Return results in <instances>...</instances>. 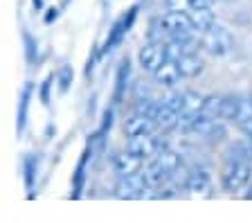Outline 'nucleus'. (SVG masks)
Here are the masks:
<instances>
[{"instance_id": "obj_15", "label": "nucleus", "mask_w": 252, "mask_h": 223, "mask_svg": "<svg viewBox=\"0 0 252 223\" xmlns=\"http://www.w3.org/2000/svg\"><path fill=\"white\" fill-rule=\"evenodd\" d=\"M187 14H189V21H191V30L198 34L214 25V14H212V9H189Z\"/></svg>"}, {"instance_id": "obj_22", "label": "nucleus", "mask_w": 252, "mask_h": 223, "mask_svg": "<svg viewBox=\"0 0 252 223\" xmlns=\"http://www.w3.org/2000/svg\"><path fill=\"white\" fill-rule=\"evenodd\" d=\"M23 45H25V61L30 65H34L38 61V43L27 30H23Z\"/></svg>"}, {"instance_id": "obj_20", "label": "nucleus", "mask_w": 252, "mask_h": 223, "mask_svg": "<svg viewBox=\"0 0 252 223\" xmlns=\"http://www.w3.org/2000/svg\"><path fill=\"white\" fill-rule=\"evenodd\" d=\"M124 181H126V185L133 190V194H135V196H144V191L151 190V185H149L147 176H144V171H142V169L135 171V174H131V176H126Z\"/></svg>"}, {"instance_id": "obj_10", "label": "nucleus", "mask_w": 252, "mask_h": 223, "mask_svg": "<svg viewBox=\"0 0 252 223\" xmlns=\"http://www.w3.org/2000/svg\"><path fill=\"white\" fill-rule=\"evenodd\" d=\"M153 77H156V81L160 86H164V88H173V86L180 81V68H178V61H171V59H164L162 65L153 72Z\"/></svg>"}, {"instance_id": "obj_17", "label": "nucleus", "mask_w": 252, "mask_h": 223, "mask_svg": "<svg viewBox=\"0 0 252 223\" xmlns=\"http://www.w3.org/2000/svg\"><path fill=\"white\" fill-rule=\"evenodd\" d=\"M243 99L236 95H227L220 101V120H230V122H236V117L241 113Z\"/></svg>"}, {"instance_id": "obj_26", "label": "nucleus", "mask_w": 252, "mask_h": 223, "mask_svg": "<svg viewBox=\"0 0 252 223\" xmlns=\"http://www.w3.org/2000/svg\"><path fill=\"white\" fill-rule=\"evenodd\" d=\"M225 135H227V131H225V127H223V124H219L216 122L214 127H212V131L207 133V135H205V138L210 140V142H223V140H225Z\"/></svg>"}, {"instance_id": "obj_18", "label": "nucleus", "mask_w": 252, "mask_h": 223, "mask_svg": "<svg viewBox=\"0 0 252 223\" xmlns=\"http://www.w3.org/2000/svg\"><path fill=\"white\" fill-rule=\"evenodd\" d=\"M200 106H203V95L196 91H185L180 93V113H189V115H198Z\"/></svg>"}, {"instance_id": "obj_13", "label": "nucleus", "mask_w": 252, "mask_h": 223, "mask_svg": "<svg viewBox=\"0 0 252 223\" xmlns=\"http://www.w3.org/2000/svg\"><path fill=\"white\" fill-rule=\"evenodd\" d=\"M178 68H180V74H183V77L194 79V77H198V74L203 72L205 64H203V59H200L196 52H187V54H183V57L178 59Z\"/></svg>"}, {"instance_id": "obj_24", "label": "nucleus", "mask_w": 252, "mask_h": 223, "mask_svg": "<svg viewBox=\"0 0 252 223\" xmlns=\"http://www.w3.org/2000/svg\"><path fill=\"white\" fill-rule=\"evenodd\" d=\"M158 106H160V104H156V101H151V99H140L135 113L147 115V117H151V120H153V117H156V113H158Z\"/></svg>"}, {"instance_id": "obj_29", "label": "nucleus", "mask_w": 252, "mask_h": 223, "mask_svg": "<svg viewBox=\"0 0 252 223\" xmlns=\"http://www.w3.org/2000/svg\"><path fill=\"white\" fill-rule=\"evenodd\" d=\"M99 59V50H94L93 52V57H88V64H86V77H90L93 74V70H94V61Z\"/></svg>"}, {"instance_id": "obj_2", "label": "nucleus", "mask_w": 252, "mask_h": 223, "mask_svg": "<svg viewBox=\"0 0 252 223\" xmlns=\"http://www.w3.org/2000/svg\"><path fill=\"white\" fill-rule=\"evenodd\" d=\"M252 178L250 160H234L225 158V167L220 174V185L225 191H241Z\"/></svg>"}, {"instance_id": "obj_11", "label": "nucleus", "mask_w": 252, "mask_h": 223, "mask_svg": "<svg viewBox=\"0 0 252 223\" xmlns=\"http://www.w3.org/2000/svg\"><path fill=\"white\" fill-rule=\"evenodd\" d=\"M210 183H212L210 169H205V167H194V169L187 174V178H185V190L200 194V191L210 190Z\"/></svg>"}, {"instance_id": "obj_25", "label": "nucleus", "mask_w": 252, "mask_h": 223, "mask_svg": "<svg viewBox=\"0 0 252 223\" xmlns=\"http://www.w3.org/2000/svg\"><path fill=\"white\" fill-rule=\"evenodd\" d=\"M52 81H54V74H47L45 79L41 84V91H38V97H41V104L47 106L50 104V88H52Z\"/></svg>"}, {"instance_id": "obj_12", "label": "nucleus", "mask_w": 252, "mask_h": 223, "mask_svg": "<svg viewBox=\"0 0 252 223\" xmlns=\"http://www.w3.org/2000/svg\"><path fill=\"white\" fill-rule=\"evenodd\" d=\"M113 167L120 174V178H126V176L135 174V171L142 169V160H137L133 154L128 151H120V154L113 156Z\"/></svg>"}, {"instance_id": "obj_3", "label": "nucleus", "mask_w": 252, "mask_h": 223, "mask_svg": "<svg viewBox=\"0 0 252 223\" xmlns=\"http://www.w3.org/2000/svg\"><path fill=\"white\" fill-rule=\"evenodd\" d=\"M164 59H167L164 41H149V43H144L140 48V52H137V64H140V68L151 74L162 65Z\"/></svg>"}, {"instance_id": "obj_30", "label": "nucleus", "mask_w": 252, "mask_h": 223, "mask_svg": "<svg viewBox=\"0 0 252 223\" xmlns=\"http://www.w3.org/2000/svg\"><path fill=\"white\" fill-rule=\"evenodd\" d=\"M57 18H59V9H57V7H52V9H47V14H45V18H43V21H45V25H52Z\"/></svg>"}, {"instance_id": "obj_9", "label": "nucleus", "mask_w": 252, "mask_h": 223, "mask_svg": "<svg viewBox=\"0 0 252 223\" xmlns=\"http://www.w3.org/2000/svg\"><path fill=\"white\" fill-rule=\"evenodd\" d=\"M93 156V147H86L81 158L77 162V169H74V176H72V198H79L84 194V187H86V178H88V160Z\"/></svg>"}, {"instance_id": "obj_31", "label": "nucleus", "mask_w": 252, "mask_h": 223, "mask_svg": "<svg viewBox=\"0 0 252 223\" xmlns=\"http://www.w3.org/2000/svg\"><path fill=\"white\" fill-rule=\"evenodd\" d=\"M32 5H34V9L41 11L43 9V0H32Z\"/></svg>"}, {"instance_id": "obj_5", "label": "nucleus", "mask_w": 252, "mask_h": 223, "mask_svg": "<svg viewBox=\"0 0 252 223\" xmlns=\"http://www.w3.org/2000/svg\"><path fill=\"white\" fill-rule=\"evenodd\" d=\"M162 32L167 36H176V34H185V32H194L191 30V21H189V14L187 11H180V9H171L167 14L158 18Z\"/></svg>"}, {"instance_id": "obj_1", "label": "nucleus", "mask_w": 252, "mask_h": 223, "mask_svg": "<svg viewBox=\"0 0 252 223\" xmlns=\"http://www.w3.org/2000/svg\"><path fill=\"white\" fill-rule=\"evenodd\" d=\"M200 45L212 57H227L234 50V36H232V32L225 25L214 23L205 32H200Z\"/></svg>"}, {"instance_id": "obj_6", "label": "nucleus", "mask_w": 252, "mask_h": 223, "mask_svg": "<svg viewBox=\"0 0 252 223\" xmlns=\"http://www.w3.org/2000/svg\"><path fill=\"white\" fill-rule=\"evenodd\" d=\"M32 95H34V84L25 81V86L21 88V95H18V113H16V133H18V135H25V131H27Z\"/></svg>"}, {"instance_id": "obj_32", "label": "nucleus", "mask_w": 252, "mask_h": 223, "mask_svg": "<svg viewBox=\"0 0 252 223\" xmlns=\"http://www.w3.org/2000/svg\"><path fill=\"white\" fill-rule=\"evenodd\" d=\"M248 144H250V151H252V135H250V142H248Z\"/></svg>"}, {"instance_id": "obj_27", "label": "nucleus", "mask_w": 252, "mask_h": 223, "mask_svg": "<svg viewBox=\"0 0 252 223\" xmlns=\"http://www.w3.org/2000/svg\"><path fill=\"white\" fill-rule=\"evenodd\" d=\"M115 196L117 198H135V194H133V190L128 185H126V181L122 178L120 183H117V190H115Z\"/></svg>"}, {"instance_id": "obj_23", "label": "nucleus", "mask_w": 252, "mask_h": 223, "mask_svg": "<svg viewBox=\"0 0 252 223\" xmlns=\"http://www.w3.org/2000/svg\"><path fill=\"white\" fill-rule=\"evenodd\" d=\"M72 79H74L72 68H70V65H63V68L59 70V77H57L59 93H61V95H65V93L70 91V86H72Z\"/></svg>"}, {"instance_id": "obj_4", "label": "nucleus", "mask_w": 252, "mask_h": 223, "mask_svg": "<svg viewBox=\"0 0 252 223\" xmlns=\"http://www.w3.org/2000/svg\"><path fill=\"white\" fill-rule=\"evenodd\" d=\"M135 18H137V7H131V9H128V14H126V16H122L120 21L113 25V30L108 32V38H106L104 48L99 50V57H101V54H106V52H110V50H115L117 45H120L122 38H124L126 34H128V30L133 27Z\"/></svg>"}, {"instance_id": "obj_21", "label": "nucleus", "mask_w": 252, "mask_h": 223, "mask_svg": "<svg viewBox=\"0 0 252 223\" xmlns=\"http://www.w3.org/2000/svg\"><path fill=\"white\" fill-rule=\"evenodd\" d=\"M220 101H223V97H220V95L203 97L200 113H203V115H207V117H214V120H220Z\"/></svg>"}, {"instance_id": "obj_14", "label": "nucleus", "mask_w": 252, "mask_h": 223, "mask_svg": "<svg viewBox=\"0 0 252 223\" xmlns=\"http://www.w3.org/2000/svg\"><path fill=\"white\" fill-rule=\"evenodd\" d=\"M153 122H156L158 128H162V131H171V128L178 127V111L167 106V104H160L156 117H153Z\"/></svg>"}, {"instance_id": "obj_28", "label": "nucleus", "mask_w": 252, "mask_h": 223, "mask_svg": "<svg viewBox=\"0 0 252 223\" xmlns=\"http://www.w3.org/2000/svg\"><path fill=\"white\" fill-rule=\"evenodd\" d=\"M214 0H187L189 9H212Z\"/></svg>"}, {"instance_id": "obj_7", "label": "nucleus", "mask_w": 252, "mask_h": 223, "mask_svg": "<svg viewBox=\"0 0 252 223\" xmlns=\"http://www.w3.org/2000/svg\"><path fill=\"white\" fill-rule=\"evenodd\" d=\"M126 151L133 154L137 160H142V162H144V160H151L153 156L158 154L156 140H153V135H135V138H128Z\"/></svg>"}, {"instance_id": "obj_8", "label": "nucleus", "mask_w": 252, "mask_h": 223, "mask_svg": "<svg viewBox=\"0 0 252 223\" xmlns=\"http://www.w3.org/2000/svg\"><path fill=\"white\" fill-rule=\"evenodd\" d=\"M156 128L158 127L151 117L140 115V113H133V115L124 122V133L128 138H135V135H153Z\"/></svg>"}, {"instance_id": "obj_16", "label": "nucleus", "mask_w": 252, "mask_h": 223, "mask_svg": "<svg viewBox=\"0 0 252 223\" xmlns=\"http://www.w3.org/2000/svg\"><path fill=\"white\" fill-rule=\"evenodd\" d=\"M128 77H131V64H128V59H124L120 64L117 79H115V95H113V101H115V104H120V101L124 99L126 86H128Z\"/></svg>"}, {"instance_id": "obj_19", "label": "nucleus", "mask_w": 252, "mask_h": 223, "mask_svg": "<svg viewBox=\"0 0 252 223\" xmlns=\"http://www.w3.org/2000/svg\"><path fill=\"white\" fill-rule=\"evenodd\" d=\"M36 176H38V156H27L25 162H23V181H25L27 191L34 187Z\"/></svg>"}]
</instances>
